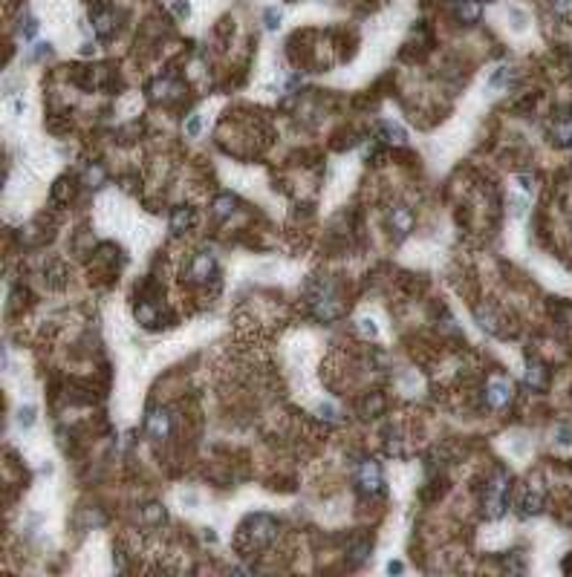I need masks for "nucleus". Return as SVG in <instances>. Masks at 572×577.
Instances as JSON below:
<instances>
[{
    "mask_svg": "<svg viewBox=\"0 0 572 577\" xmlns=\"http://www.w3.org/2000/svg\"><path fill=\"white\" fill-rule=\"evenodd\" d=\"M511 508V476L509 471L498 468L491 479L483 485V517L486 519H500Z\"/></svg>",
    "mask_w": 572,
    "mask_h": 577,
    "instance_id": "obj_1",
    "label": "nucleus"
},
{
    "mask_svg": "<svg viewBox=\"0 0 572 577\" xmlns=\"http://www.w3.org/2000/svg\"><path fill=\"white\" fill-rule=\"evenodd\" d=\"M307 303L312 309V318H318L321 323H333L344 315V300L338 298V288L327 280H312L310 292H307Z\"/></svg>",
    "mask_w": 572,
    "mask_h": 577,
    "instance_id": "obj_2",
    "label": "nucleus"
},
{
    "mask_svg": "<svg viewBox=\"0 0 572 577\" xmlns=\"http://www.w3.org/2000/svg\"><path fill=\"white\" fill-rule=\"evenodd\" d=\"M275 531H278V519L275 517H269V514H252L240 526L237 546L240 548H263V546H269L275 540Z\"/></svg>",
    "mask_w": 572,
    "mask_h": 577,
    "instance_id": "obj_3",
    "label": "nucleus"
},
{
    "mask_svg": "<svg viewBox=\"0 0 572 577\" xmlns=\"http://www.w3.org/2000/svg\"><path fill=\"white\" fill-rule=\"evenodd\" d=\"M511 398H514V387H511V381H509L506 375H494V378H488L486 390H483L486 407H491V410H503V407H509V404H511Z\"/></svg>",
    "mask_w": 572,
    "mask_h": 577,
    "instance_id": "obj_4",
    "label": "nucleus"
},
{
    "mask_svg": "<svg viewBox=\"0 0 572 577\" xmlns=\"http://www.w3.org/2000/svg\"><path fill=\"white\" fill-rule=\"evenodd\" d=\"M185 277H188V283H197V286H205V283H214L217 286L220 268H217V263H214L212 254H197L194 260L188 263Z\"/></svg>",
    "mask_w": 572,
    "mask_h": 577,
    "instance_id": "obj_5",
    "label": "nucleus"
},
{
    "mask_svg": "<svg viewBox=\"0 0 572 577\" xmlns=\"http://www.w3.org/2000/svg\"><path fill=\"white\" fill-rule=\"evenodd\" d=\"M358 485L365 494H379L381 491V471H379V462L367 459V462H361V468H358Z\"/></svg>",
    "mask_w": 572,
    "mask_h": 577,
    "instance_id": "obj_6",
    "label": "nucleus"
},
{
    "mask_svg": "<svg viewBox=\"0 0 572 577\" xmlns=\"http://www.w3.org/2000/svg\"><path fill=\"white\" fill-rule=\"evenodd\" d=\"M543 494L541 491H535V488H529V491H523L521 494V499H518V517H523V519H529V517H538V514H543Z\"/></svg>",
    "mask_w": 572,
    "mask_h": 577,
    "instance_id": "obj_7",
    "label": "nucleus"
},
{
    "mask_svg": "<svg viewBox=\"0 0 572 577\" xmlns=\"http://www.w3.org/2000/svg\"><path fill=\"white\" fill-rule=\"evenodd\" d=\"M474 318H477V323H480L488 335H503V318H500V312L494 309V306H477Z\"/></svg>",
    "mask_w": 572,
    "mask_h": 577,
    "instance_id": "obj_8",
    "label": "nucleus"
},
{
    "mask_svg": "<svg viewBox=\"0 0 572 577\" xmlns=\"http://www.w3.org/2000/svg\"><path fill=\"white\" fill-rule=\"evenodd\" d=\"M523 381H526V387H529V390L543 393V390H546V384H549V370L543 367L541 361L532 358V361L526 364V375H523Z\"/></svg>",
    "mask_w": 572,
    "mask_h": 577,
    "instance_id": "obj_9",
    "label": "nucleus"
},
{
    "mask_svg": "<svg viewBox=\"0 0 572 577\" xmlns=\"http://www.w3.org/2000/svg\"><path fill=\"white\" fill-rule=\"evenodd\" d=\"M145 430L150 439H165L170 433V416L165 410H150L145 418Z\"/></svg>",
    "mask_w": 572,
    "mask_h": 577,
    "instance_id": "obj_10",
    "label": "nucleus"
},
{
    "mask_svg": "<svg viewBox=\"0 0 572 577\" xmlns=\"http://www.w3.org/2000/svg\"><path fill=\"white\" fill-rule=\"evenodd\" d=\"M388 225H390V231L396 234V240H402L408 231H411V225H413V217H411V211L408 208H402V205H396L390 214H388Z\"/></svg>",
    "mask_w": 572,
    "mask_h": 577,
    "instance_id": "obj_11",
    "label": "nucleus"
},
{
    "mask_svg": "<svg viewBox=\"0 0 572 577\" xmlns=\"http://www.w3.org/2000/svg\"><path fill=\"white\" fill-rule=\"evenodd\" d=\"M454 15L463 26H471L477 17H480V0H456L454 3Z\"/></svg>",
    "mask_w": 572,
    "mask_h": 577,
    "instance_id": "obj_12",
    "label": "nucleus"
},
{
    "mask_svg": "<svg viewBox=\"0 0 572 577\" xmlns=\"http://www.w3.org/2000/svg\"><path fill=\"white\" fill-rule=\"evenodd\" d=\"M191 225H194V208H188V205L174 208V214H170V231H174V234H185Z\"/></svg>",
    "mask_w": 572,
    "mask_h": 577,
    "instance_id": "obj_13",
    "label": "nucleus"
},
{
    "mask_svg": "<svg viewBox=\"0 0 572 577\" xmlns=\"http://www.w3.org/2000/svg\"><path fill=\"white\" fill-rule=\"evenodd\" d=\"M235 205H237V200L228 194V197H220L217 202H214V214L217 217H232L235 214Z\"/></svg>",
    "mask_w": 572,
    "mask_h": 577,
    "instance_id": "obj_14",
    "label": "nucleus"
},
{
    "mask_svg": "<svg viewBox=\"0 0 572 577\" xmlns=\"http://www.w3.org/2000/svg\"><path fill=\"white\" fill-rule=\"evenodd\" d=\"M367 557H370V543H358V546L350 551V566L367 563Z\"/></svg>",
    "mask_w": 572,
    "mask_h": 577,
    "instance_id": "obj_15",
    "label": "nucleus"
},
{
    "mask_svg": "<svg viewBox=\"0 0 572 577\" xmlns=\"http://www.w3.org/2000/svg\"><path fill=\"white\" fill-rule=\"evenodd\" d=\"M280 17H283V12H280V9H272V6H269V9H266V12H263V24H266V26H269V29H278V26H280Z\"/></svg>",
    "mask_w": 572,
    "mask_h": 577,
    "instance_id": "obj_16",
    "label": "nucleus"
},
{
    "mask_svg": "<svg viewBox=\"0 0 572 577\" xmlns=\"http://www.w3.org/2000/svg\"><path fill=\"white\" fill-rule=\"evenodd\" d=\"M552 15H558V17L572 15V0H552Z\"/></svg>",
    "mask_w": 572,
    "mask_h": 577,
    "instance_id": "obj_17",
    "label": "nucleus"
},
{
    "mask_svg": "<svg viewBox=\"0 0 572 577\" xmlns=\"http://www.w3.org/2000/svg\"><path fill=\"white\" fill-rule=\"evenodd\" d=\"M17 421H21L24 428H32V421H35V407H29V404H24V407L17 410Z\"/></svg>",
    "mask_w": 572,
    "mask_h": 577,
    "instance_id": "obj_18",
    "label": "nucleus"
},
{
    "mask_svg": "<svg viewBox=\"0 0 572 577\" xmlns=\"http://www.w3.org/2000/svg\"><path fill=\"white\" fill-rule=\"evenodd\" d=\"M358 330H361V335H367V338H376L379 335V326L373 323V318H361L358 320Z\"/></svg>",
    "mask_w": 572,
    "mask_h": 577,
    "instance_id": "obj_19",
    "label": "nucleus"
},
{
    "mask_svg": "<svg viewBox=\"0 0 572 577\" xmlns=\"http://www.w3.org/2000/svg\"><path fill=\"white\" fill-rule=\"evenodd\" d=\"M509 79H511V70H509V67H500L498 72L491 75V81H488V84H491V87H500V84H509Z\"/></svg>",
    "mask_w": 572,
    "mask_h": 577,
    "instance_id": "obj_20",
    "label": "nucleus"
},
{
    "mask_svg": "<svg viewBox=\"0 0 572 577\" xmlns=\"http://www.w3.org/2000/svg\"><path fill=\"white\" fill-rule=\"evenodd\" d=\"M185 130H188V136H200V130H202V115H191L188 124H185Z\"/></svg>",
    "mask_w": 572,
    "mask_h": 577,
    "instance_id": "obj_21",
    "label": "nucleus"
},
{
    "mask_svg": "<svg viewBox=\"0 0 572 577\" xmlns=\"http://www.w3.org/2000/svg\"><path fill=\"white\" fill-rule=\"evenodd\" d=\"M38 32V21L35 17H24V26H21V38H32Z\"/></svg>",
    "mask_w": 572,
    "mask_h": 577,
    "instance_id": "obj_22",
    "label": "nucleus"
},
{
    "mask_svg": "<svg viewBox=\"0 0 572 577\" xmlns=\"http://www.w3.org/2000/svg\"><path fill=\"white\" fill-rule=\"evenodd\" d=\"M174 15L177 17H188L191 15V6L185 3V0H177V3H174Z\"/></svg>",
    "mask_w": 572,
    "mask_h": 577,
    "instance_id": "obj_23",
    "label": "nucleus"
},
{
    "mask_svg": "<svg viewBox=\"0 0 572 577\" xmlns=\"http://www.w3.org/2000/svg\"><path fill=\"white\" fill-rule=\"evenodd\" d=\"M558 436H561V439H558V441H561V445H572V430H569V428H564V430H561Z\"/></svg>",
    "mask_w": 572,
    "mask_h": 577,
    "instance_id": "obj_24",
    "label": "nucleus"
},
{
    "mask_svg": "<svg viewBox=\"0 0 572 577\" xmlns=\"http://www.w3.org/2000/svg\"><path fill=\"white\" fill-rule=\"evenodd\" d=\"M388 571H390V574H399V571H402V563H390Z\"/></svg>",
    "mask_w": 572,
    "mask_h": 577,
    "instance_id": "obj_25",
    "label": "nucleus"
}]
</instances>
